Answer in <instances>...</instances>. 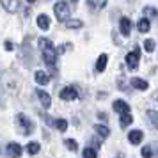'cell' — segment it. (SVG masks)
Listing matches in <instances>:
<instances>
[{
    "label": "cell",
    "mask_w": 158,
    "mask_h": 158,
    "mask_svg": "<svg viewBox=\"0 0 158 158\" xmlns=\"http://www.w3.org/2000/svg\"><path fill=\"white\" fill-rule=\"evenodd\" d=\"M16 126H18V131L22 135H29V133H32V130H34L32 121L25 114H18V117H16Z\"/></svg>",
    "instance_id": "7a4b0ae2"
},
{
    "label": "cell",
    "mask_w": 158,
    "mask_h": 158,
    "mask_svg": "<svg viewBox=\"0 0 158 158\" xmlns=\"http://www.w3.org/2000/svg\"><path fill=\"white\" fill-rule=\"evenodd\" d=\"M34 78H36V82L39 84V85H48V82H50V75H48L46 71H36Z\"/></svg>",
    "instance_id": "8fae6325"
},
{
    "label": "cell",
    "mask_w": 158,
    "mask_h": 158,
    "mask_svg": "<svg viewBox=\"0 0 158 158\" xmlns=\"http://www.w3.org/2000/svg\"><path fill=\"white\" fill-rule=\"evenodd\" d=\"M36 94H37V98H39V100H41V103H43V107H50L52 105V98H50V94L48 93H44L43 89H37L36 91Z\"/></svg>",
    "instance_id": "7c38bea8"
},
{
    "label": "cell",
    "mask_w": 158,
    "mask_h": 158,
    "mask_svg": "<svg viewBox=\"0 0 158 158\" xmlns=\"http://www.w3.org/2000/svg\"><path fill=\"white\" fill-rule=\"evenodd\" d=\"M37 27L41 30H48L50 29V18L46 15H39L37 16Z\"/></svg>",
    "instance_id": "5bb4252c"
},
{
    "label": "cell",
    "mask_w": 158,
    "mask_h": 158,
    "mask_svg": "<svg viewBox=\"0 0 158 158\" xmlns=\"http://www.w3.org/2000/svg\"><path fill=\"white\" fill-rule=\"evenodd\" d=\"M139 59H140V48L139 46H135L131 52L126 53V66L131 71H135L137 68H139Z\"/></svg>",
    "instance_id": "277c9868"
},
{
    "label": "cell",
    "mask_w": 158,
    "mask_h": 158,
    "mask_svg": "<svg viewBox=\"0 0 158 158\" xmlns=\"http://www.w3.org/2000/svg\"><path fill=\"white\" fill-rule=\"evenodd\" d=\"M107 62H108V55L107 53H101L100 57H98V62H96V71L103 73L105 68H107Z\"/></svg>",
    "instance_id": "4fadbf2b"
},
{
    "label": "cell",
    "mask_w": 158,
    "mask_h": 158,
    "mask_svg": "<svg viewBox=\"0 0 158 158\" xmlns=\"http://www.w3.org/2000/svg\"><path fill=\"white\" fill-rule=\"evenodd\" d=\"M131 85L135 87V89H139V91H146L148 87H149V84L146 82V80H142V78H131Z\"/></svg>",
    "instance_id": "9a60e30c"
},
{
    "label": "cell",
    "mask_w": 158,
    "mask_h": 158,
    "mask_svg": "<svg viewBox=\"0 0 158 158\" xmlns=\"http://www.w3.org/2000/svg\"><path fill=\"white\" fill-rule=\"evenodd\" d=\"M144 15L155 18V16H156V9H155V7H144Z\"/></svg>",
    "instance_id": "4316f807"
},
{
    "label": "cell",
    "mask_w": 158,
    "mask_h": 158,
    "mask_svg": "<svg viewBox=\"0 0 158 158\" xmlns=\"http://www.w3.org/2000/svg\"><path fill=\"white\" fill-rule=\"evenodd\" d=\"M119 29H121V34L123 36H130V32H131V22H130V18L126 16H123L121 22H119Z\"/></svg>",
    "instance_id": "9c48e42d"
},
{
    "label": "cell",
    "mask_w": 158,
    "mask_h": 158,
    "mask_svg": "<svg viewBox=\"0 0 158 158\" xmlns=\"http://www.w3.org/2000/svg\"><path fill=\"white\" fill-rule=\"evenodd\" d=\"M53 13H55V18L59 22H68L69 20V6H68V2H57L53 6Z\"/></svg>",
    "instance_id": "3957f363"
},
{
    "label": "cell",
    "mask_w": 158,
    "mask_h": 158,
    "mask_svg": "<svg viewBox=\"0 0 158 158\" xmlns=\"http://www.w3.org/2000/svg\"><path fill=\"white\" fill-rule=\"evenodd\" d=\"M84 158H96V149L91 148V146H87L84 149Z\"/></svg>",
    "instance_id": "d4e9b609"
},
{
    "label": "cell",
    "mask_w": 158,
    "mask_h": 158,
    "mask_svg": "<svg viewBox=\"0 0 158 158\" xmlns=\"http://www.w3.org/2000/svg\"><path fill=\"white\" fill-rule=\"evenodd\" d=\"M53 126H55L59 131H66V130H68V121H66V119H55V121H53Z\"/></svg>",
    "instance_id": "ffe728a7"
},
{
    "label": "cell",
    "mask_w": 158,
    "mask_h": 158,
    "mask_svg": "<svg viewBox=\"0 0 158 158\" xmlns=\"http://www.w3.org/2000/svg\"><path fill=\"white\" fill-rule=\"evenodd\" d=\"M148 115H149V119H151V123H153V126L156 128V112H155V110H148Z\"/></svg>",
    "instance_id": "83f0119b"
},
{
    "label": "cell",
    "mask_w": 158,
    "mask_h": 158,
    "mask_svg": "<svg viewBox=\"0 0 158 158\" xmlns=\"http://www.w3.org/2000/svg\"><path fill=\"white\" fill-rule=\"evenodd\" d=\"M142 158H153V151H151L149 146L142 148Z\"/></svg>",
    "instance_id": "484cf974"
},
{
    "label": "cell",
    "mask_w": 158,
    "mask_h": 158,
    "mask_svg": "<svg viewBox=\"0 0 158 158\" xmlns=\"http://www.w3.org/2000/svg\"><path fill=\"white\" fill-rule=\"evenodd\" d=\"M142 137H144V133L140 131V130H131V131L128 133V140H130V144L137 146V144L142 142Z\"/></svg>",
    "instance_id": "30bf717a"
},
{
    "label": "cell",
    "mask_w": 158,
    "mask_h": 158,
    "mask_svg": "<svg viewBox=\"0 0 158 158\" xmlns=\"http://www.w3.org/2000/svg\"><path fill=\"white\" fill-rule=\"evenodd\" d=\"M137 29H139V32H149V29H151L149 20L148 18H140L139 23H137Z\"/></svg>",
    "instance_id": "2e32d148"
},
{
    "label": "cell",
    "mask_w": 158,
    "mask_h": 158,
    "mask_svg": "<svg viewBox=\"0 0 158 158\" xmlns=\"http://www.w3.org/2000/svg\"><path fill=\"white\" fill-rule=\"evenodd\" d=\"M64 146H66L69 151H77V149H78V144H77V140H73V139H66V140H64Z\"/></svg>",
    "instance_id": "603a6c76"
},
{
    "label": "cell",
    "mask_w": 158,
    "mask_h": 158,
    "mask_svg": "<svg viewBox=\"0 0 158 158\" xmlns=\"http://www.w3.org/2000/svg\"><path fill=\"white\" fill-rule=\"evenodd\" d=\"M6 151H7V155L11 158H20L22 156V153H23L22 146H20L18 142H9L7 148H6Z\"/></svg>",
    "instance_id": "8992f818"
},
{
    "label": "cell",
    "mask_w": 158,
    "mask_h": 158,
    "mask_svg": "<svg viewBox=\"0 0 158 158\" xmlns=\"http://www.w3.org/2000/svg\"><path fill=\"white\" fill-rule=\"evenodd\" d=\"M107 6V2L105 0H101V2H93V0H87V7H93V9H103Z\"/></svg>",
    "instance_id": "7402d4cb"
},
{
    "label": "cell",
    "mask_w": 158,
    "mask_h": 158,
    "mask_svg": "<svg viewBox=\"0 0 158 158\" xmlns=\"http://www.w3.org/2000/svg\"><path fill=\"white\" fill-rule=\"evenodd\" d=\"M64 23L69 30H78V29L84 27V22H82V20H68V22H64Z\"/></svg>",
    "instance_id": "e0dca14e"
},
{
    "label": "cell",
    "mask_w": 158,
    "mask_h": 158,
    "mask_svg": "<svg viewBox=\"0 0 158 158\" xmlns=\"http://www.w3.org/2000/svg\"><path fill=\"white\" fill-rule=\"evenodd\" d=\"M94 128H96V133H98L100 137H103V139H107V137L110 135V130H108L105 124H96Z\"/></svg>",
    "instance_id": "ac0fdd59"
},
{
    "label": "cell",
    "mask_w": 158,
    "mask_h": 158,
    "mask_svg": "<svg viewBox=\"0 0 158 158\" xmlns=\"http://www.w3.org/2000/svg\"><path fill=\"white\" fill-rule=\"evenodd\" d=\"M119 89H121V91L126 89V80H124V77H119Z\"/></svg>",
    "instance_id": "f1b7e54d"
},
{
    "label": "cell",
    "mask_w": 158,
    "mask_h": 158,
    "mask_svg": "<svg viewBox=\"0 0 158 158\" xmlns=\"http://www.w3.org/2000/svg\"><path fill=\"white\" fill-rule=\"evenodd\" d=\"M121 126L123 128H126V126H128V124H131V123H133V115L131 114H124V115H121Z\"/></svg>",
    "instance_id": "44dd1931"
},
{
    "label": "cell",
    "mask_w": 158,
    "mask_h": 158,
    "mask_svg": "<svg viewBox=\"0 0 158 158\" xmlns=\"http://www.w3.org/2000/svg\"><path fill=\"white\" fill-rule=\"evenodd\" d=\"M112 108H114L117 114H121V115L130 114V105L126 103V101H123V100H115L114 105H112Z\"/></svg>",
    "instance_id": "52a82bcc"
},
{
    "label": "cell",
    "mask_w": 158,
    "mask_h": 158,
    "mask_svg": "<svg viewBox=\"0 0 158 158\" xmlns=\"http://www.w3.org/2000/svg\"><path fill=\"white\" fill-rule=\"evenodd\" d=\"M39 149H41L39 142H29V144H27V153H29L30 156H32V155H37Z\"/></svg>",
    "instance_id": "d6986e66"
},
{
    "label": "cell",
    "mask_w": 158,
    "mask_h": 158,
    "mask_svg": "<svg viewBox=\"0 0 158 158\" xmlns=\"http://www.w3.org/2000/svg\"><path fill=\"white\" fill-rule=\"evenodd\" d=\"M78 98V93H77V89L73 85H66L62 91H60V100L64 101H75Z\"/></svg>",
    "instance_id": "5b68a950"
},
{
    "label": "cell",
    "mask_w": 158,
    "mask_h": 158,
    "mask_svg": "<svg viewBox=\"0 0 158 158\" xmlns=\"http://www.w3.org/2000/svg\"><path fill=\"white\" fill-rule=\"evenodd\" d=\"M6 50H13V43L11 41H6Z\"/></svg>",
    "instance_id": "f546056e"
},
{
    "label": "cell",
    "mask_w": 158,
    "mask_h": 158,
    "mask_svg": "<svg viewBox=\"0 0 158 158\" xmlns=\"http://www.w3.org/2000/svg\"><path fill=\"white\" fill-rule=\"evenodd\" d=\"M98 117H100L101 121H107V115L103 114V112H101V114H98Z\"/></svg>",
    "instance_id": "4dcf8cb0"
},
{
    "label": "cell",
    "mask_w": 158,
    "mask_h": 158,
    "mask_svg": "<svg viewBox=\"0 0 158 158\" xmlns=\"http://www.w3.org/2000/svg\"><path fill=\"white\" fill-rule=\"evenodd\" d=\"M39 48H41V53H43L44 62L50 66L52 73H53V66H55V62H57V52H55V48H53L52 41L50 39L41 37V39H39Z\"/></svg>",
    "instance_id": "6da1fadb"
},
{
    "label": "cell",
    "mask_w": 158,
    "mask_h": 158,
    "mask_svg": "<svg viewBox=\"0 0 158 158\" xmlns=\"http://www.w3.org/2000/svg\"><path fill=\"white\" fill-rule=\"evenodd\" d=\"M0 4H2V7L6 9L7 13H11V15H13V13H16V11H18V7H20V2H18V0H2Z\"/></svg>",
    "instance_id": "ba28073f"
},
{
    "label": "cell",
    "mask_w": 158,
    "mask_h": 158,
    "mask_svg": "<svg viewBox=\"0 0 158 158\" xmlns=\"http://www.w3.org/2000/svg\"><path fill=\"white\" fill-rule=\"evenodd\" d=\"M156 44H155V39H146L144 41V50L146 52H155Z\"/></svg>",
    "instance_id": "cb8c5ba5"
}]
</instances>
